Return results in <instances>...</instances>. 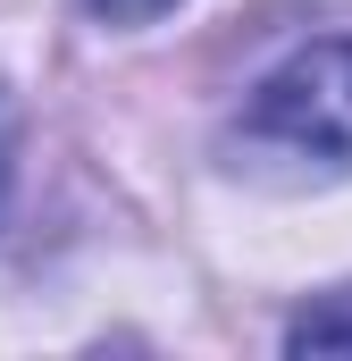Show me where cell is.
<instances>
[{"label": "cell", "instance_id": "cell-1", "mask_svg": "<svg viewBox=\"0 0 352 361\" xmlns=\"http://www.w3.org/2000/svg\"><path fill=\"white\" fill-rule=\"evenodd\" d=\"M244 126L260 143H285V152H310V160H352V42H302L285 68H268Z\"/></svg>", "mask_w": 352, "mask_h": 361}, {"label": "cell", "instance_id": "cell-3", "mask_svg": "<svg viewBox=\"0 0 352 361\" xmlns=\"http://www.w3.org/2000/svg\"><path fill=\"white\" fill-rule=\"evenodd\" d=\"M92 17H109V25H143V17H160V8H176V0H84Z\"/></svg>", "mask_w": 352, "mask_h": 361}, {"label": "cell", "instance_id": "cell-2", "mask_svg": "<svg viewBox=\"0 0 352 361\" xmlns=\"http://www.w3.org/2000/svg\"><path fill=\"white\" fill-rule=\"evenodd\" d=\"M285 345H294V353H352V286L327 294V302H310V311L285 328Z\"/></svg>", "mask_w": 352, "mask_h": 361}, {"label": "cell", "instance_id": "cell-4", "mask_svg": "<svg viewBox=\"0 0 352 361\" xmlns=\"http://www.w3.org/2000/svg\"><path fill=\"white\" fill-rule=\"evenodd\" d=\"M0 202H8V109H0Z\"/></svg>", "mask_w": 352, "mask_h": 361}]
</instances>
